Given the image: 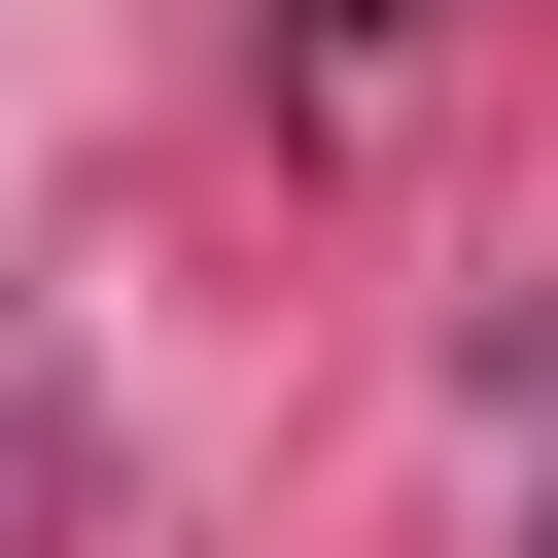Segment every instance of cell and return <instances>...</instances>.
Listing matches in <instances>:
<instances>
[{"instance_id":"cell-1","label":"cell","mask_w":558,"mask_h":558,"mask_svg":"<svg viewBox=\"0 0 558 558\" xmlns=\"http://www.w3.org/2000/svg\"><path fill=\"white\" fill-rule=\"evenodd\" d=\"M314 35H418V0H314Z\"/></svg>"}]
</instances>
